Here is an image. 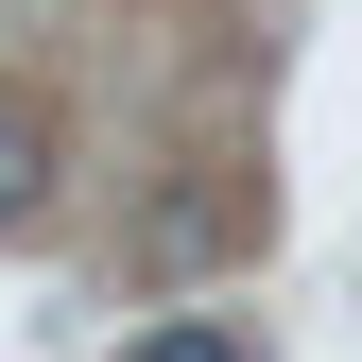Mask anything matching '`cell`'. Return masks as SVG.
<instances>
[{"label":"cell","instance_id":"3957f363","mask_svg":"<svg viewBox=\"0 0 362 362\" xmlns=\"http://www.w3.org/2000/svg\"><path fill=\"white\" fill-rule=\"evenodd\" d=\"M121 362H242V328H207V310H173L156 345H121Z\"/></svg>","mask_w":362,"mask_h":362},{"label":"cell","instance_id":"7a4b0ae2","mask_svg":"<svg viewBox=\"0 0 362 362\" xmlns=\"http://www.w3.org/2000/svg\"><path fill=\"white\" fill-rule=\"evenodd\" d=\"M35 207H52V121H35V104H0V242H18Z\"/></svg>","mask_w":362,"mask_h":362},{"label":"cell","instance_id":"6da1fadb","mask_svg":"<svg viewBox=\"0 0 362 362\" xmlns=\"http://www.w3.org/2000/svg\"><path fill=\"white\" fill-rule=\"evenodd\" d=\"M224 242H242V190H224V173H190V190L139 207V276H207Z\"/></svg>","mask_w":362,"mask_h":362}]
</instances>
